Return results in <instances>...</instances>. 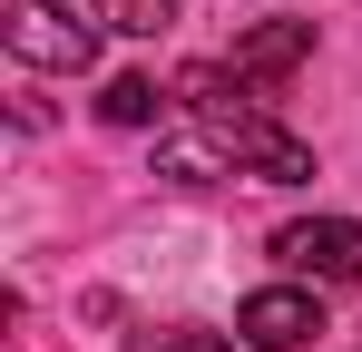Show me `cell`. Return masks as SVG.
I'll return each mask as SVG.
<instances>
[{
  "mask_svg": "<svg viewBox=\"0 0 362 352\" xmlns=\"http://www.w3.org/2000/svg\"><path fill=\"white\" fill-rule=\"evenodd\" d=\"M274 254H284L294 274H313V284H353V274H362V225L313 216V225H284V235H274Z\"/></svg>",
  "mask_w": 362,
  "mask_h": 352,
  "instance_id": "obj_4",
  "label": "cell"
},
{
  "mask_svg": "<svg viewBox=\"0 0 362 352\" xmlns=\"http://www.w3.org/2000/svg\"><path fill=\"white\" fill-rule=\"evenodd\" d=\"M313 333H323V293H303V284H264L235 303V343H255V352H294Z\"/></svg>",
  "mask_w": 362,
  "mask_h": 352,
  "instance_id": "obj_3",
  "label": "cell"
},
{
  "mask_svg": "<svg viewBox=\"0 0 362 352\" xmlns=\"http://www.w3.org/2000/svg\"><path fill=\"white\" fill-rule=\"evenodd\" d=\"M98 117H108V127H147V117H157V78H137V69L108 78V88H98Z\"/></svg>",
  "mask_w": 362,
  "mask_h": 352,
  "instance_id": "obj_6",
  "label": "cell"
},
{
  "mask_svg": "<svg viewBox=\"0 0 362 352\" xmlns=\"http://www.w3.org/2000/svg\"><path fill=\"white\" fill-rule=\"evenodd\" d=\"M177 88H186V108L206 117V147H216L226 167H255V176H274V186H303V176H313V147H303L294 127H274V117L235 108L245 78H226V69H186Z\"/></svg>",
  "mask_w": 362,
  "mask_h": 352,
  "instance_id": "obj_1",
  "label": "cell"
},
{
  "mask_svg": "<svg viewBox=\"0 0 362 352\" xmlns=\"http://www.w3.org/2000/svg\"><path fill=\"white\" fill-rule=\"evenodd\" d=\"M98 20H108V30H137V40H157V30L177 20V0H98Z\"/></svg>",
  "mask_w": 362,
  "mask_h": 352,
  "instance_id": "obj_7",
  "label": "cell"
},
{
  "mask_svg": "<svg viewBox=\"0 0 362 352\" xmlns=\"http://www.w3.org/2000/svg\"><path fill=\"white\" fill-rule=\"evenodd\" d=\"M147 352H235L226 333H196V323H177V333H147Z\"/></svg>",
  "mask_w": 362,
  "mask_h": 352,
  "instance_id": "obj_8",
  "label": "cell"
},
{
  "mask_svg": "<svg viewBox=\"0 0 362 352\" xmlns=\"http://www.w3.org/2000/svg\"><path fill=\"white\" fill-rule=\"evenodd\" d=\"M303 49H313V20H264V30L235 40V78L245 88H274L284 69H303Z\"/></svg>",
  "mask_w": 362,
  "mask_h": 352,
  "instance_id": "obj_5",
  "label": "cell"
},
{
  "mask_svg": "<svg viewBox=\"0 0 362 352\" xmlns=\"http://www.w3.org/2000/svg\"><path fill=\"white\" fill-rule=\"evenodd\" d=\"M0 40H10V59H30V69H69V78L98 59V30L69 20V10H49V0H10V10H0Z\"/></svg>",
  "mask_w": 362,
  "mask_h": 352,
  "instance_id": "obj_2",
  "label": "cell"
}]
</instances>
